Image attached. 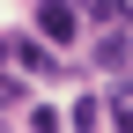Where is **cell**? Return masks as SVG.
<instances>
[{
  "instance_id": "8992f818",
  "label": "cell",
  "mask_w": 133,
  "mask_h": 133,
  "mask_svg": "<svg viewBox=\"0 0 133 133\" xmlns=\"http://www.w3.org/2000/svg\"><path fill=\"white\" fill-rule=\"evenodd\" d=\"M81 15H89V22H104V30L118 22V8H111V0H81Z\"/></svg>"
},
{
  "instance_id": "ba28073f",
  "label": "cell",
  "mask_w": 133,
  "mask_h": 133,
  "mask_svg": "<svg viewBox=\"0 0 133 133\" xmlns=\"http://www.w3.org/2000/svg\"><path fill=\"white\" fill-rule=\"evenodd\" d=\"M118 22H133V0H118Z\"/></svg>"
},
{
  "instance_id": "277c9868",
  "label": "cell",
  "mask_w": 133,
  "mask_h": 133,
  "mask_svg": "<svg viewBox=\"0 0 133 133\" xmlns=\"http://www.w3.org/2000/svg\"><path fill=\"white\" fill-rule=\"evenodd\" d=\"M96 118H104L96 96H74V104H66V126H74V133H96Z\"/></svg>"
},
{
  "instance_id": "5b68a950",
  "label": "cell",
  "mask_w": 133,
  "mask_h": 133,
  "mask_svg": "<svg viewBox=\"0 0 133 133\" xmlns=\"http://www.w3.org/2000/svg\"><path fill=\"white\" fill-rule=\"evenodd\" d=\"M59 126H66V118H59L52 104H37V111H30V133H59Z\"/></svg>"
},
{
  "instance_id": "6da1fadb",
  "label": "cell",
  "mask_w": 133,
  "mask_h": 133,
  "mask_svg": "<svg viewBox=\"0 0 133 133\" xmlns=\"http://www.w3.org/2000/svg\"><path fill=\"white\" fill-rule=\"evenodd\" d=\"M37 30L52 44H74L81 37V8H74V0H37Z\"/></svg>"
},
{
  "instance_id": "7a4b0ae2",
  "label": "cell",
  "mask_w": 133,
  "mask_h": 133,
  "mask_svg": "<svg viewBox=\"0 0 133 133\" xmlns=\"http://www.w3.org/2000/svg\"><path fill=\"white\" fill-rule=\"evenodd\" d=\"M8 66H30V74H52V52H44V44H30V37H8Z\"/></svg>"
},
{
  "instance_id": "3957f363",
  "label": "cell",
  "mask_w": 133,
  "mask_h": 133,
  "mask_svg": "<svg viewBox=\"0 0 133 133\" xmlns=\"http://www.w3.org/2000/svg\"><path fill=\"white\" fill-rule=\"evenodd\" d=\"M126 59H133L126 30H104V37H96V66H111V74H126Z\"/></svg>"
},
{
  "instance_id": "52a82bcc",
  "label": "cell",
  "mask_w": 133,
  "mask_h": 133,
  "mask_svg": "<svg viewBox=\"0 0 133 133\" xmlns=\"http://www.w3.org/2000/svg\"><path fill=\"white\" fill-rule=\"evenodd\" d=\"M118 133H133V104H126V111H118Z\"/></svg>"
}]
</instances>
